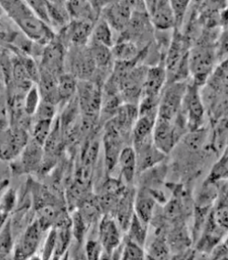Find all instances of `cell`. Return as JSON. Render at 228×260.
Wrapping results in <instances>:
<instances>
[{"label": "cell", "mask_w": 228, "mask_h": 260, "mask_svg": "<svg viewBox=\"0 0 228 260\" xmlns=\"http://www.w3.org/2000/svg\"><path fill=\"white\" fill-rule=\"evenodd\" d=\"M200 88L193 83L187 85L181 112L190 131L202 128L205 117V105Z\"/></svg>", "instance_id": "8992f818"}, {"label": "cell", "mask_w": 228, "mask_h": 260, "mask_svg": "<svg viewBox=\"0 0 228 260\" xmlns=\"http://www.w3.org/2000/svg\"><path fill=\"white\" fill-rule=\"evenodd\" d=\"M133 148L136 154L137 173H144L153 169L165 157V154L155 146L153 138Z\"/></svg>", "instance_id": "e0dca14e"}, {"label": "cell", "mask_w": 228, "mask_h": 260, "mask_svg": "<svg viewBox=\"0 0 228 260\" xmlns=\"http://www.w3.org/2000/svg\"><path fill=\"white\" fill-rule=\"evenodd\" d=\"M217 60L215 49L209 45H198L191 48L188 55L189 73L193 77L194 85L202 87L213 73Z\"/></svg>", "instance_id": "3957f363"}, {"label": "cell", "mask_w": 228, "mask_h": 260, "mask_svg": "<svg viewBox=\"0 0 228 260\" xmlns=\"http://www.w3.org/2000/svg\"><path fill=\"white\" fill-rule=\"evenodd\" d=\"M185 128V126L178 120L169 122L157 119L153 131V143L166 155L173 150Z\"/></svg>", "instance_id": "ba28073f"}, {"label": "cell", "mask_w": 228, "mask_h": 260, "mask_svg": "<svg viewBox=\"0 0 228 260\" xmlns=\"http://www.w3.org/2000/svg\"><path fill=\"white\" fill-rule=\"evenodd\" d=\"M126 230H127L126 238H128L133 242H136L139 246L145 247L147 239V224L141 221L134 212Z\"/></svg>", "instance_id": "4316f807"}, {"label": "cell", "mask_w": 228, "mask_h": 260, "mask_svg": "<svg viewBox=\"0 0 228 260\" xmlns=\"http://www.w3.org/2000/svg\"><path fill=\"white\" fill-rule=\"evenodd\" d=\"M86 254L90 259H97L101 258L102 254H104L103 248L99 239H90L86 242Z\"/></svg>", "instance_id": "f35d334b"}, {"label": "cell", "mask_w": 228, "mask_h": 260, "mask_svg": "<svg viewBox=\"0 0 228 260\" xmlns=\"http://www.w3.org/2000/svg\"><path fill=\"white\" fill-rule=\"evenodd\" d=\"M187 85L185 81L172 82L165 85L159 100L157 119L169 122L177 120Z\"/></svg>", "instance_id": "277c9868"}, {"label": "cell", "mask_w": 228, "mask_h": 260, "mask_svg": "<svg viewBox=\"0 0 228 260\" xmlns=\"http://www.w3.org/2000/svg\"><path fill=\"white\" fill-rule=\"evenodd\" d=\"M5 14L18 26L27 39L42 47L55 40L56 34L36 16L25 1L7 0L0 2Z\"/></svg>", "instance_id": "6da1fadb"}, {"label": "cell", "mask_w": 228, "mask_h": 260, "mask_svg": "<svg viewBox=\"0 0 228 260\" xmlns=\"http://www.w3.org/2000/svg\"><path fill=\"white\" fill-rule=\"evenodd\" d=\"M51 120H34L31 127L32 140L40 146H44L53 128Z\"/></svg>", "instance_id": "f1b7e54d"}, {"label": "cell", "mask_w": 228, "mask_h": 260, "mask_svg": "<svg viewBox=\"0 0 228 260\" xmlns=\"http://www.w3.org/2000/svg\"><path fill=\"white\" fill-rule=\"evenodd\" d=\"M228 248L226 237L218 242L210 251L211 258L214 259H226L227 258Z\"/></svg>", "instance_id": "ab89813d"}, {"label": "cell", "mask_w": 228, "mask_h": 260, "mask_svg": "<svg viewBox=\"0 0 228 260\" xmlns=\"http://www.w3.org/2000/svg\"><path fill=\"white\" fill-rule=\"evenodd\" d=\"M169 253V246L165 240L163 239V238H157L152 242L149 252L146 254L149 255V258H151L163 259L168 258Z\"/></svg>", "instance_id": "d6a6232c"}, {"label": "cell", "mask_w": 228, "mask_h": 260, "mask_svg": "<svg viewBox=\"0 0 228 260\" xmlns=\"http://www.w3.org/2000/svg\"><path fill=\"white\" fill-rule=\"evenodd\" d=\"M41 69L40 78L36 84L40 92L42 100L52 103L55 105L60 104L59 93H58V77L52 75L46 70Z\"/></svg>", "instance_id": "44dd1931"}, {"label": "cell", "mask_w": 228, "mask_h": 260, "mask_svg": "<svg viewBox=\"0 0 228 260\" xmlns=\"http://www.w3.org/2000/svg\"><path fill=\"white\" fill-rule=\"evenodd\" d=\"M155 200L145 192L138 193L134 202V213L141 221L148 223L153 217L154 211Z\"/></svg>", "instance_id": "d4e9b609"}, {"label": "cell", "mask_w": 228, "mask_h": 260, "mask_svg": "<svg viewBox=\"0 0 228 260\" xmlns=\"http://www.w3.org/2000/svg\"><path fill=\"white\" fill-rule=\"evenodd\" d=\"M15 244L12 220L8 217L0 230V259L13 256Z\"/></svg>", "instance_id": "484cf974"}, {"label": "cell", "mask_w": 228, "mask_h": 260, "mask_svg": "<svg viewBox=\"0 0 228 260\" xmlns=\"http://www.w3.org/2000/svg\"><path fill=\"white\" fill-rule=\"evenodd\" d=\"M30 8L33 12L41 20L46 23L50 26V20H49L48 11H47V1L42 0H34V1H26ZM51 27V26H50Z\"/></svg>", "instance_id": "8d00e7d4"}, {"label": "cell", "mask_w": 228, "mask_h": 260, "mask_svg": "<svg viewBox=\"0 0 228 260\" xmlns=\"http://www.w3.org/2000/svg\"><path fill=\"white\" fill-rule=\"evenodd\" d=\"M117 165L125 181L128 184L132 183L137 174L136 154L132 146H126L121 150Z\"/></svg>", "instance_id": "d6986e66"}, {"label": "cell", "mask_w": 228, "mask_h": 260, "mask_svg": "<svg viewBox=\"0 0 228 260\" xmlns=\"http://www.w3.org/2000/svg\"><path fill=\"white\" fill-rule=\"evenodd\" d=\"M43 230L36 219L26 228L18 242L15 244L13 258H30L36 254L43 237Z\"/></svg>", "instance_id": "7c38bea8"}, {"label": "cell", "mask_w": 228, "mask_h": 260, "mask_svg": "<svg viewBox=\"0 0 228 260\" xmlns=\"http://www.w3.org/2000/svg\"><path fill=\"white\" fill-rule=\"evenodd\" d=\"M120 247L121 258L123 259H142L146 257L144 247L126 237Z\"/></svg>", "instance_id": "4dcf8cb0"}, {"label": "cell", "mask_w": 228, "mask_h": 260, "mask_svg": "<svg viewBox=\"0 0 228 260\" xmlns=\"http://www.w3.org/2000/svg\"><path fill=\"white\" fill-rule=\"evenodd\" d=\"M88 223L82 218L79 211H75L71 217V232L77 242H83Z\"/></svg>", "instance_id": "e575fe53"}, {"label": "cell", "mask_w": 228, "mask_h": 260, "mask_svg": "<svg viewBox=\"0 0 228 260\" xmlns=\"http://www.w3.org/2000/svg\"><path fill=\"white\" fill-rule=\"evenodd\" d=\"M42 101L40 92L36 84L31 86L24 93V112L28 117H33L39 108V104Z\"/></svg>", "instance_id": "f546056e"}, {"label": "cell", "mask_w": 228, "mask_h": 260, "mask_svg": "<svg viewBox=\"0 0 228 260\" xmlns=\"http://www.w3.org/2000/svg\"><path fill=\"white\" fill-rule=\"evenodd\" d=\"M125 138L114 128L109 122H106L103 142H104V156L107 170L112 172L118 164V158L121 150L125 147Z\"/></svg>", "instance_id": "5bb4252c"}, {"label": "cell", "mask_w": 228, "mask_h": 260, "mask_svg": "<svg viewBox=\"0 0 228 260\" xmlns=\"http://www.w3.org/2000/svg\"><path fill=\"white\" fill-rule=\"evenodd\" d=\"M169 2H170L172 11H173L174 17H175V29L180 31L191 2L190 1H181V0L169 1Z\"/></svg>", "instance_id": "1f68e13d"}, {"label": "cell", "mask_w": 228, "mask_h": 260, "mask_svg": "<svg viewBox=\"0 0 228 260\" xmlns=\"http://www.w3.org/2000/svg\"><path fill=\"white\" fill-rule=\"evenodd\" d=\"M66 52V47L55 38V40L43 47L39 58L40 69L46 70L56 77H59L65 73Z\"/></svg>", "instance_id": "9c48e42d"}, {"label": "cell", "mask_w": 228, "mask_h": 260, "mask_svg": "<svg viewBox=\"0 0 228 260\" xmlns=\"http://www.w3.org/2000/svg\"><path fill=\"white\" fill-rule=\"evenodd\" d=\"M156 120V116H138L130 134L133 147H136L142 144V142L153 138V128Z\"/></svg>", "instance_id": "ffe728a7"}, {"label": "cell", "mask_w": 228, "mask_h": 260, "mask_svg": "<svg viewBox=\"0 0 228 260\" xmlns=\"http://www.w3.org/2000/svg\"><path fill=\"white\" fill-rule=\"evenodd\" d=\"M57 83L60 104H68L76 96L78 80L74 76L72 75L71 73L66 72L58 77Z\"/></svg>", "instance_id": "603a6c76"}, {"label": "cell", "mask_w": 228, "mask_h": 260, "mask_svg": "<svg viewBox=\"0 0 228 260\" xmlns=\"http://www.w3.org/2000/svg\"><path fill=\"white\" fill-rule=\"evenodd\" d=\"M55 246H56V230L54 228V229H51V230L48 232L47 238L45 239L43 250H42V258L46 259L53 258V255L55 254Z\"/></svg>", "instance_id": "d590c367"}, {"label": "cell", "mask_w": 228, "mask_h": 260, "mask_svg": "<svg viewBox=\"0 0 228 260\" xmlns=\"http://www.w3.org/2000/svg\"><path fill=\"white\" fill-rule=\"evenodd\" d=\"M227 149H225L218 161L213 165L210 174L206 179V184H216L220 181H226L228 172Z\"/></svg>", "instance_id": "83f0119b"}, {"label": "cell", "mask_w": 228, "mask_h": 260, "mask_svg": "<svg viewBox=\"0 0 228 260\" xmlns=\"http://www.w3.org/2000/svg\"><path fill=\"white\" fill-rule=\"evenodd\" d=\"M167 83V75L163 64L148 67L142 85L141 98H160Z\"/></svg>", "instance_id": "2e32d148"}, {"label": "cell", "mask_w": 228, "mask_h": 260, "mask_svg": "<svg viewBox=\"0 0 228 260\" xmlns=\"http://www.w3.org/2000/svg\"><path fill=\"white\" fill-rule=\"evenodd\" d=\"M88 47L98 71L106 72L111 70L112 72L115 63L112 56V48L93 42H89Z\"/></svg>", "instance_id": "7402d4cb"}, {"label": "cell", "mask_w": 228, "mask_h": 260, "mask_svg": "<svg viewBox=\"0 0 228 260\" xmlns=\"http://www.w3.org/2000/svg\"><path fill=\"white\" fill-rule=\"evenodd\" d=\"M133 13V1L107 2L100 13L109 26L117 31L122 32L130 22Z\"/></svg>", "instance_id": "30bf717a"}, {"label": "cell", "mask_w": 228, "mask_h": 260, "mask_svg": "<svg viewBox=\"0 0 228 260\" xmlns=\"http://www.w3.org/2000/svg\"><path fill=\"white\" fill-rule=\"evenodd\" d=\"M89 42L104 45L112 48L114 45L113 32L109 24L104 19H98L92 28V36Z\"/></svg>", "instance_id": "cb8c5ba5"}, {"label": "cell", "mask_w": 228, "mask_h": 260, "mask_svg": "<svg viewBox=\"0 0 228 260\" xmlns=\"http://www.w3.org/2000/svg\"><path fill=\"white\" fill-rule=\"evenodd\" d=\"M30 140L28 131L24 128L12 126L0 129V160L16 159Z\"/></svg>", "instance_id": "52a82bcc"}, {"label": "cell", "mask_w": 228, "mask_h": 260, "mask_svg": "<svg viewBox=\"0 0 228 260\" xmlns=\"http://www.w3.org/2000/svg\"><path fill=\"white\" fill-rule=\"evenodd\" d=\"M147 14L152 26L157 31L175 29V17L170 2L165 0L145 2Z\"/></svg>", "instance_id": "8fae6325"}, {"label": "cell", "mask_w": 228, "mask_h": 260, "mask_svg": "<svg viewBox=\"0 0 228 260\" xmlns=\"http://www.w3.org/2000/svg\"><path fill=\"white\" fill-rule=\"evenodd\" d=\"M43 147L32 139L28 141L20 155L13 160L16 162L12 170L18 173H27L39 169L43 161Z\"/></svg>", "instance_id": "9a60e30c"}, {"label": "cell", "mask_w": 228, "mask_h": 260, "mask_svg": "<svg viewBox=\"0 0 228 260\" xmlns=\"http://www.w3.org/2000/svg\"><path fill=\"white\" fill-rule=\"evenodd\" d=\"M76 96L78 108L83 116L82 121L95 126L100 120L103 85L97 80L78 81Z\"/></svg>", "instance_id": "7a4b0ae2"}, {"label": "cell", "mask_w": 228, "mask_h": 260, "mask_svg": "<svg viewBox=\"0 0 228 260\" xmlns=\"http://www.w3.org/2000/svg\"><path fill=\"white\" fill-rule=\"evenodd\" d=\"M4 14H5V12H4V8H3L2 5L0 4V17H2Z\"/></svg>", "instance_id": "b9f144b4"}, {"label": "cell", "mask_w": 228, "mask_h": 260, "mask_svg": "<svg viewBox=\"0 0 228 260\" xmlns=\"http://www.w3.org/2000/svg\"><path fill=\"white\" fill-rule=\"evenodd\" d=\"M16 201V193L15 190L8 189L3 193L0 198V211L4 213L9 214L15 207Z\"/></svg>", "instance_id": "74e56055"}, {"label": "cell", "mask_w": 228, "mask_h": 260, "mask_svg": "<svg viewBox=\"0 0 228 260\" xmlns=\"http://www.w3.org/2000/svg\"><path fill=\"white\" fill-rule=\"evenodd\" d=\"M68 66L72 75L78 81L93 80L97 69L88 46L70 47L66 52L65 68Z\"/></svg>", "instance_id": "5b68a950"}, {"label": "cell", "mask_w": 228, "mask_h": 260, "mask_svg": "<svg viewBox=\"0 0 228 260\" xmlns=\"http://www.w3.org/2000/svg\"><path fill=\"white\" fill-rule=\"evenodd\" d=\"M8 217H9L8 214L4 213V212L0 211V230H1V228L4 225V223L6 222Z\"/></svg>", "instance_id": "60d3db41"}, {"label": "cell", "mask_w": 228, "mask_h": 260, "mask_svg": "<svg viewBox=\"0 0 228 260\" xmlns=\"http://www.w3.org/2000/svg\"><path fill=\"white\" fill-rule=\"evenodd\" d=\"M56 114V105L52 103L42 100L39 108L37 110L35 116H33L34 120H51L53 121Z\"/></svg>", "instance_id": "836d02e7"}, {"label": "cell", "mask_w": 228, "mask_h": 260, "mask_svg": "<svg viewBox=\"0 0 228 260\" xmlns=\"http://www.w3.org/2000/svg\"><path fill=\"white\" fill-rule=\"evenodd\" d=\"M98 239L101 244L104 254H108L110 257L120 246L122 244L120 229L112 216L104 215L100 219L98 228Z\"/></svg>", "instance_id": "4fadbf2b"}, {"label": "cell", "mask_w": 228, "mask_h": 260, "mask_svg": "<svg viewBox=\"0 0 228 260\" xmlns=\"http://www.w3.org/2000/svg\"><path fill=\"white\" fill-rule=\"evenodd\" d=\"M50 26L53 30L61 32L71 22L66 2L63 1H47Z\"/></svg>", "instance_id": "ac0fdd59"}]
</instances>
